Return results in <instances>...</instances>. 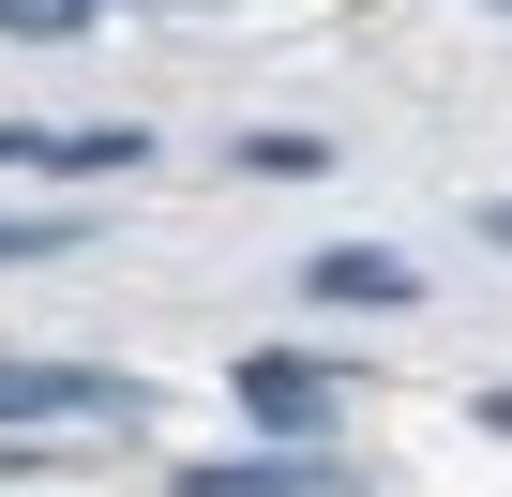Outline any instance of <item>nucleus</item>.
Wrapping results in <instances>:
<instances>
[{
  "mask_svg": "<svg viewBox=\"0 0 512 497\" xmlns=\"http://www.w3.org/2000/svg\"><path fill=\"white\" fill-rule=\"evenodd\" d=\"M151 136L136 121H0V166H46V181H121Z\"/></svg>",
  "mask_w": 512,
  "mask_h": 497,
  "instance_id": "obj_1",
  "label": "nucleus"
},
{
  "mask_svg": "<svg viewBox=\"0 0 512 497\" xmlns=\"http://www.w3.org/2000/svg\"><path fill=\"white\" fill-rule=\"evenodd\" d=\"M241 407L272 422V437H317V422H332V377H317L302 347H241Z\"/></svg>",
  "mask_w": 512,
  "mask_h": 497,
  "instance_id": "obj_2",
  "label": "nucleus"
},
{
  "mask_svg": "<svg viewBox=\"0 0 512 497\" xmlns=\"http://www.w3.org/2000/svg\"><path fill=\"white\" fill-rule=\"evenodd\" d=\"M181 497H362L332 452H256V467H181Z\"/></svg>",
  "mask_w": 512,
  "mask_h": 497,
  "instance_id": "obj_3",
  "label": "nucleus"
},
{
  "mask_svg": "<svg viewBox=\"0 0 512 497\" xmlns=\"http://www.w3.org/2000/svg\"><path fill=\"white\" fill-rule=\"evenodd\" d=\"M302 302H422V272L392 241H332V257H302Z\"/></svg>",
  "mask_w": 512,
  "mask_h": 497,
  "instance_id": "obj_4",
  "label": "nucleus"
},
{
  "mask_svg": "<svg viewBox=\"0 0 512 497\" xmlns=\"http://www.w3.org/2000/svg\"><path fill=\"white\" fill-rule=\"evenodd\" d=\"M76 241H91V211H0V272L16 257H76Z\"/></svg>",
  "mask_w": 512,
  "mask_h": 497,
  "instance_id": "obj_5",
  "label": "nucleus"
},
{
  "mask_svg": "<svg viewBox=\"0 0 512 497\" xmlns=\"http://www.w3.org/2000/svg\"><path fill=\"white\" fill-rule=\"evenodd\" d=\"M241 166H256V181H317V166H332V151H317V136H287V121H272V136H241Z\"/></svg>",
  "mask_w": 512,
  "mask_h": 497,
  "instance_id": "obj_6",
  "label": "nucleus"
},
{
  "mask_svg": "<svg viewBox=\"0 0 512 497\" xmlns=\"http://www.w3.org/2000/svg\"><path fill=\"white\" fill-rule=\"evenodd\" d=\"M0 31H31V46H61V31H91V0H0Z\"/></svg>",
  "mask_w": 512,
  "mask_h": 497,
  "instance_id": "obj_7",
  "label": "nucleus"
},
{
  "mask_svg": "<svg viewBox=\"0 0 512 497\" xmlns=\"http://www.w3.org/2000/svg\"><path fill=\"white\" fill-rule=\"evenodd\" d=\"M482 226H497V241H512V196H497V211H482Z\"/></svg>",
  "mask_w": 512,
  "mask_h": 497,
  "instance_id": "obj_8",
  "label": "nucleus"
}]
</instances>
